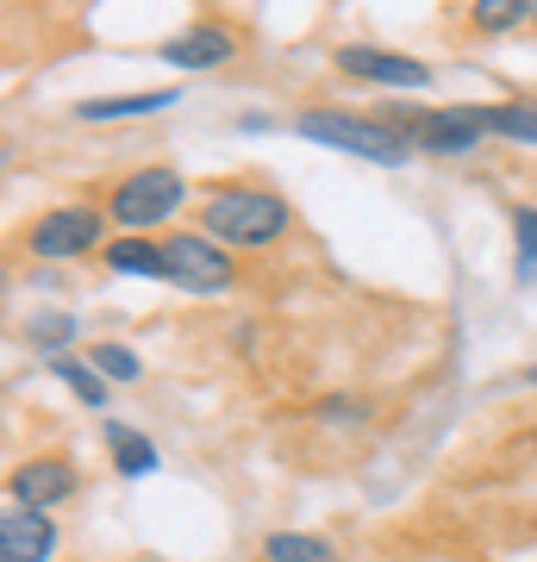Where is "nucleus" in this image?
I'll return each instance as SVG.
<instances>
[{
    "mask_svg": "<svg viewBox=\"0 0 537 562\" xmlns=\"http://www.w3.org/2000/svg\"><path fill=\"white\" fill-rule=\"evenodd\" d=\"M288 225H294L288 194L262 188V181H213L200 194V232L220 238L225 250H269L288 238Z\"/></svg>",
    "mask_w": 537,
    "mask_h": 562,
    "instance_id": "nucleus-1",
    "label": "nucleus"
},
{
    "mask_svg": "<svg viewBox=\"0 0 537 562\" xmlns=\"http://www.w3.org/2000/svg\"><path fill=\"white\" fill-rule=\"evenodd\" d=\"M294 132L306 144H325V150H350L362 162H381V169H406L418 157L406 132L381 120V113H350V106H300L294 113Z\"/></svg>",
    "mask_w": 537,
    "mask_h": 562,
    "instance_id": "nucleus-2",
    "label": "nucleus"
},
{
    "mask_svg": "<svg viewBox=\"0 0 537 562\" xmlns=\"http://www.w3.org/2000/svg\"><path fill=\"white\" fill-rule=\"evenodd\" d=\"M181 201H188V181H181V169H169V162H144V169H125L113 188H107V220L120 225V232H157V225H169L181 213Z\"/></svg>",
    "mask_w": 537,
    "mask_h": 562,
    "instance_id": "nucleus-3",
    "label": "nucleus"
},
{
    "mask_svg": "<svg viewBox=\"0 0 537 562\" xmlns=\"http://www.w3.org/2000/svg\"><path fill=\"white\" fill-rule=\"evenodd\" d=\"M381 120L394 125V132H406V144L413 150H425V157H476L481 138H488V106H388Z\"/></svg>",
    "mask_w": 537,
    "mask_h": 562,
    "instance_id": "nucleus-4",
    "label": "nucleus"
},
{
    "mask_svg": "<svg viewBox=\"0 0 537 562\" xmlns=\"http://www.w3.org/2000/svg\"><path fill=\"white\" fill-rule=\"evenodd\" d=\"M107 206H88V201H63V206H44L38 220L20 232L25 257L38 262H76V257H94V250H107Z\"/></svg>",
    "mask_w": 537,
    "mask_h": 562,
    "instance_id": "nucleus-5",
    "label": "nucleus"
},
{
    "mask_svg": "<svg viewBox=\"0 0 537 562\" xmlns=\"http://www.w3.org/2000/svg\"><path fill=\"white\" fill-rule=\"evenodd\" d=\"M163 262H169V281H176L181 294H194V301H220L238 281L232 250L220 238H206V232H169L163 238Z\"/></svg>",
    "mask_w": 537,
    "mask_h": 562,
    "instance_id": "nucleus-6",
    "label": "nucleus"
},
{
    "mask_svg": "<svg viewBox=\"0 0 537 562\" xmlns=\"http://www.w3.org/2000/svg\"><path fill=\"white\" fill-rule=\"evenodd\" d=\"M332 63H338V76L376 81V88H432V63L400 57V50H381V44H338Z\"/></svg>",
    "mask_w": 537,
    "mask_h": 562,
    "instance_id": "nucleus-7",
    "label": "nucleus"
},
{
    "mask_svg": "<svg viewBox=\"0 0 537 562\" xmlns=\"http://www.w3.org/2000/svg\"><path fill=\"white\" fill-rule=\"evenodd\" d=\"M7 494H13V506L51 513V506H69L81 494V475H76V462H63V457H25L7 475Z\"/></svg>",
    "mask_w": 537,
    "mask_h": 562,
    "instance_id": "nucleus-8",
    "label": "nucleus"
},
{
    "mask_svg": "<svg viewBox=\"0 0 537 562\" xmlns=\"http://www.w3.org/2000/svg\"><path fill=\"white\" fill-rule=\"evenodd\" d=\"M157 57L169 63V69H181V76H200V69H220V63L238 57V32L200 20V25H188V32H176L169 44H157Z\"/></svg>",
    "mask_w": 537,
    "mask_h": 562,
    "instance_id": "nucleus-9",
    "label": "nucleus"
},
{
    "mask_svg": "<svg viewBox=\"0 0 537 562\" xmlns=\"http://www.w3.org/2000/svg\"><path fill=\"white\" fill-rule=\"evenodd\" d=\"M57 557V519L38 506H7L0 513V562H51Z\"/></svg>",
    "mask_w": 537,
    "mask_h": 562,
    "instance_id": "nucleus-10",
    "label": "nucleus"
},
{
    "mask_svg": "<svg viewBox=\"0 0 537 562\" xmlns=\"http://www.w3.org/2000/svg\"><path fill=\"white\" fill-rule=\"evenodd\" d=\"M100 262H107L113 276H132V281H169L163 238H138V232H120V238L100 250Z\"/></svg>",
    "mask_w": 537,
    "mask_h": 562,
    "instance_id": "nucleus-11",
    "label": "nucleus"
},
{
    "mask_svg": "<svg viewBox=\"0 0 537 562\" xmlns=\"http://www.w3.org/2000/svg\"><path fill=\"white\" fill-rule=\"evenodd\" d=\"M181 101V88H144V94H100V101H81L76 120L100 125V120H144V113H169Z\"/></svg>",
    "mask_w": 537,
    "mask_h": 562,
    "instance_id": "nucleus-12",
    "label": "nucleus"
},
{
    "mask_svg": "<svg viewBox=\"0 0 537 562\" xmlns=\"http://www.w3.org/2000/svg\"><path fill=\"white\" fill-rule=\"evenodd\" d=\"M107 450H113V469H120L125 482H144V475H157V443L144 438V431L107 425Z\"/></svg>",
    "mask_w": 537,
    "mask_h": 562,
    "instance_id": "nucleus-13",
    "label": "nucleus"
},
{
    "mask_svg": "<svg viewBox=\"0 0 537 562\" xmlns=\"http://www.w3.org/2000/svg\"><path fill=\"white\" fill-rule=\"evenodd\" d=\"M469 25L481 38H500V32H518V25H537V0H469Z\"/></svg>",
    "mask_w": 537,
    "mask_h": 562,
    "instance_id": "nucleus-14",
    "label": "nucleus"
},
{
    "mask_svg": "<svg viewBox=\"0 0 537 562\" xmlns=\"http://www.w3.org/2000/svg\"><path fill=\"white\" fill-rule=\"evenodd\" d=\"M51 375H57L81 406H107V401H113V382H107L88 357H51Z\"/></svg>",
    "mask_w": 537,
    "mask_h": 562,
    "instance_id": "nucleus-15",
    "label": "nucleus"
},
{
    "mask_svg": "<svg viewBox=\"0 0 537 562\" xmlns=\"http://www.w3.org/2000/svg\"><path fill=\"white\" fill-rule=\"evenodd\" d=\"M262 557L269 562H338V543L318 538V531H269Z\"/></svg>",
    "mask_w": 537,
    "mask_h": 562,
    "instance_id": "nucleus-16",
    "label": "nucleus"
},
{
    "mask_svg": "<svg viewBox=\"0 0 537 562\" xmlns=\"http://www.w3.org/2000/svg\"><path fill=\"white\" fill-rule=\"evenodd\" d=\"M488 132L506 144H537V101H494L488 106Z\"/></svg>",
    "mask_w": 537,
    "mask_h": 562,
    "instance_id": "nucleus-17",
    "label": "nucleus"
},
{
    "mask_svg": "<svg viewBox=\"0 0 537 562\" xmlns=\"http://www.w3.org/2000/svg\"><path fill=\"white\" fill-rule=\"evenodd\" d=\"M76 313H32L25 319V344H38L44 357H69V344H76Z\"/></svg>",
    "mask_w": 537,
    "mask_h": 562,
    "instance_id": "nucleus-18",
    "label": "nucleus"
},
{
    "mask_svg": "<svg viewBox=\"0 0 537 562\" xmlns=\"http://www.w3.org/2000/svg\"><path fill=\"white\" fill-rule=\"evenodd\" d=\"M513 281L518 288H537V206H513Z\"/></svg>",
    "mask_w": 537,
    "mask_h": 562,
    "instance_id": "nucleus-19",
    "label": "nucleus"
},
{
    "mask_svg": "<svg viewBox=\"0 0 537 562\" xmlns=\"http://www.w3.org/2000/svg\"><path fill=\"white\" fill-rule=\"evenodd\" d=\"M88 362H94L107 382H138V375H144V362L132 357L125 344H88Z\"/></svg>",
    "mask_w": 537,
    "mask_h": 562,
    "instance_id": "nucleus-20",
    "label": "nucleus"
},
{
    "mask_svg": "<svg viewBox=\"0 0 537 562\" xmlns=\"http://www.w3.org/2000/svg\"><path fill=\"white\" fill-rule=\"evenodd\" d=\"M525 382H532V387H537V362H532V369H525Z\"/></svg>",
    "mask_w": 537,
    "mask_h": 562,
    "instance_id": "nucleus-21",
    "label": "nucleus"
},
{
    "mask_svg": "<svg viewBox=\"0 0 537 562\" xmlns=\"http://www.w3.org/2000/svg\"><path fill=\"white\" fill-rule=\"evenodd\" d=\"M532 531H537V506H532Z\"/></svg>",
    "mask_w": 537,
    "mask_h": 562,
    "instance_id": "nucleus-22",
    "label": "nucleus"
},
{
    "mask_svg": "<svg viewBox=\"0 0 537 562\" xmlns=\"http://www.w3.org/2000/svg\"><path fill=\"white\" fill-rule=\"evenodd\" d=\"M532 32H537V25H532Z\"/></svg>",
    "mask_w": 537,
    "mask_h": 562,
    "instance_id": "nucleus-23",
    "label": "nucleus"
}]
</instances>
